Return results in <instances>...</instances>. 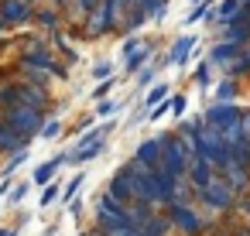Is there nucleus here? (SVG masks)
Listing matches in <instances>:
<instances>
[{"label": "nucleus", "mask_w": 250, "mask_h": 236, "mask_svg": "<svg viewBox=\"0 0 250 236\" xmlns=\"http://www.w3.org/2000/svg\"><path fill=\"white\" fill-rule=\"evenodd\" d=\"M195 157L199 161H206L212 171H223L233 157H229V151H226V140H223V134L216 130V127H199L195 130Z\"/></svg>", "instance_id": "1"}, {"label": "nucleus", "mask_w": 250, "mask_h": 236, "mask_svg": "<svg viewBox=\"0 0 250 236\" xmlns=\"http://www.w3.org/2000/svg\"><path fill=\"white\" fill-rule=\"evenodd\" d=\"M192 147H185V140L171 130V134H161V168L175 178H185L188 175V164H192Z\"/></svg>", "instance_id": "2"}, {"label": "nucleus", "mask_w": 250, "mask_h": 236, "mask_svg": "<svg viewBox=\"0 0 250 236\" xmlns=\"http://www.w3.org/2000/svg\"><path fill=\"white\" fill-rule=\"evenodd\" d=\"M199 209H209V212H226V209H233V202H236V192L229 188V181L216 171L199 192Z\"/></svg>", "instance_id": "3"}, {"label": "nucleus", "mask_w": 250, "mask_h": 236, "mask_svg": "<svg viewBox=\"0 0 250 236\" xmlns=\"http://www.w3.org/2000/svg\"><path fill=\"white\" fill-rule=\"evenodd\" d=\"M0 120L7 127H14L18 134H24L28 140H35L42 123H45V113L35 110V106H7V110H0Z\"/></svg>", "instance_id": "4"}, {"label": "nucleus", "mask_w": 250, "mask_h": 236, "mask_svg": "<svg viewBox=\"0 0 250 236\" xmlns=\"http://www.w3.org/2000/svg\"><path fill=\"white\" fill-rule=\"evenodd\" d=\"M168 222H171L178 233H185V236H199V233L206 229L202 209H195V205H188V202H182V205H168Z\"/></svg>", "instance_id": "5"}, {"label": "nucleus", "mask_w": 250, "mask_h": 236, "mask_svg": "<svg viewBox=\"0 0 250 236\" xmlns=\"http://www.w3.org/2000/svg\"><path fill=\"white\" fill-rule=\"evenodd\" d=\"M240 117H243V110H240V106H233V103H209V106H206V113H202L206 127H216L219 134H223V130H229V127H240Z\"/></svg>", "instance_id": "6"}, {"label": "nucleus", "mask_w": 250, "mask_h": 236, "mask_svg": "<svg viewBox=\"0 0 250 236\" xmlns=\"http://www.w3.org/2000/svg\"><path fill=\"white\" fill-rule=\"evenodd\" d=\"M93 216H96V226L100 229H110V226L124 222V205L117 198H110L106 192H100L96 202H93Z\"/></svg>", "instance_id": "7"}, {"label": "nucleus", "mask_w": 250, "mask_h": 236, "mask_svg": "<svg viewBox=\"0 0 250 236\" xmlns=\"http://www.w3.org/2000/svg\"><path fill=\"white\" fill-rule=\"evenodd\" d=\"M35 21V7L24 0H0V24L14 28V24H31Z\"/></svg>", "instance_id": "8"}, {"label": "nucleus", "mask_w": 250, "mask_h": 236, "mask_svg": "<svg viewBox=\"0 0 250 236\" xmlns=\"http://www.w3.org/2000/svg\"><path fill=\"white\" fill-rule=\"evenodd\" d=\"M110 188H106V195L110 198H117L120 205H130L134 202V178H130V171L127 168H117L113 175H110V181H106Z\"/></svg>", "instance_id": "9"}, {"label": "nucleus", "mask_w": 250, "mask_h": 236, "mask_svg": "<svg viewBox=\"0 0 250 236\" xmlns=\"http://www.w3.org/2000/svg\"><path fill=\"white\" fill-rule=\"evenodd\" d=\"M18 86H21V93H18V96H21V106H35V110H42V113L48 110V103H52V96H48V86L28 82V79H24V82H18Z\"/></svg>", "instance_id": "10"}, {"label": "nucleus", "mask_w": 250, "mask_h": 236, "mask_svg": "<svg viewBox=\"0 0 250 236\" xmlns=\"http://www.w3.org/2000/svg\"><path fill=\"white\" fill-rule=\"evenodd\" d=\"M24 147H31V140L0 120V154H14V151H24Z\"/></svg>", "instance_id": "11"}, {"label": "nucleus", "mask_w": 250, "mask_h": 236, "mask_svg": "<svg viewBox=\"0 0 250 236\" xmlns=\"http://www.w3.org/2000/svg\"><path fill=\"white\" fill-rule=\"evenodd\" d=\"M219 175H223V178H226V181H229V188H233V192H236V195H240V192H247V188H250V168H243V164H240V161H229V164H226V168H223V171H219Z\"/></svg>", "instance_id": "12"}, {"label": "nucleus", "mask_w": 250, "mask_h": 236, "mask_svg": "<svg viewBox=\"0 0 250 236\" xmlns=\"http://www.w3.org/2000/svg\"><path fill=\"white\" fill-rule=\"evenodd\" d=\"M236 55H240V48H236V45H229V41H216V45L209 48V59H206V62H209L212 69H219V72H223Z\"/></svg>", "instance_id": "13"}, {"label": "nucleus", "mask_w": 250, "mask_h": 236, "mask_svg": "<svg viewBox=\"0 0 250 236\" xmlns=\"http://www.w3.org/2000/svg\"><path fill=\"white\" fill-rule=\"evenodd\" d=\"M134 157H137V161H144V164H151V168H158V164H161V134H158V137L141 140V144H137V151H134Z\"/></svg>", "instance_id": "14"}, {"label": "nucleus", "mask_w": 250, "mask_h": 236, "mask_svg": "<svg viewBox=\"0 0 250 236\" xmlns=\"http://www.w3.org/2000/svg\"><path fill=\"white\" fill-rule=\"evenodd\" d=\"M212 175H216V171H212V168H209L206 161L192 157V164H188V175H185V181H188V188H192V192H199V188H202V185H206V181H209Z\"/></svg>", "instance_id": "15"}, {"label": "nucleus", "mask_w": 250, "mask_h": 236, "mask_svg": "<svg viewBox=\"0 0 250 236\" xmlns=\"http://www.w3.org/2000/svg\"><path fill=\"white\" fill-rule=\"evenodd\" d=\"M35 21H38L45 31H52V35L65 28V21H62V11H55L52 4H48V7H38V11H35Z\"/></svg>", "instance_id": "16"}, {"label": "nucleus", "mask_w": 250, "mask_h": 236, "mask_svg": "<svg viewBox=\"0 0 250 236\" xmlns=\"http://www.w3.org/2000/svg\"><path fill=\"white\" fill-rule=\"evenodd\" d=\"M223 41L243 48V45L250 41V21H233V24H226V28H223Z\"/></svg>", "instance_id": "17"}, {"label": "nucleus", "mask_w": 250, "mask_h": 236, "mask_svg": "<svg viewBox=\"0 0 250 236\" xmlns=\"http://www.w3.org/2000/svg\"><path fill=\"white\" fill-rule=\"evenodd\" d=\"M192 52H195V38H188V35H185V38H178V41L171 45V52H168V62H171V65H185Z\"/></svg>", "instance_id": "18"}, {"label": "nucleus", "mask_w": 250, "mask_h": 236, "mask_svg": "<svg viewBox=\"0 0 250 236\" xmlns=\"http://www.w3.org/2000/svg\"><path fill=\"white\" fill-rule=\"evenodd\" d=\"M62 164H65V154H59V157H52V161L38 164V168H35V178H31V181H35V185H48V181H52V178L59 175V168H62Z\"/></svg>", "instance_id": "19"}, {"label": "nucleus", "mask_w": 250, "mask_h": 236, "mask_svg": "<svg viewBox=\"0 0 250 236\" xmlns=\"http://www.w3.org/2000/svg\"><path fill=\"white\" fill-rule=\"evenodd\" d=\"M240 96V86H236V79H226V76H219V86H216V103H233Z\"/></svg>", "instance_id": "20"}, {"label": "nucleus", "mask_w": 250, "mask_h": 236, "mask_svg": "<svg viewBox=\"0 0 250 236\" xmlns=\"http://www.w3.org/2000/svg\"><path fill=\"white\" fill-rule=\"evenodd\" d=\"M161 99H168V82H158V86H151V93L144 96L141 110H144V113H151V110H154V106H158Z\"/></svg>", "instance_id": "21"}, {"label": "nucleus", "mask_w": 250, "mask_h": 236, "mask_svg": "<svg viewBox=\"0 0 250 236\" xmlns=\"http://www.w3.org/2000/svg\"><path fill=\"white\" fill-rule=\"evenodd\" d=\"M151 55H154V48H151V45L137 48V52H134V55L127 59V72H130V76H134V72H141V69L147 65V59H151Z\"/></svg>", "instance_id": "22"}, {"label": "nucleus", "mask_w": 250, "mask_h": 236, "mask_svg": "<svg viewBox=\"0 0 250 236\" xmlns=\"http://www.w3.org/2000/svg\"><path fill=\"white\" fill-rule=\"evenodd\" d=\"M130 4H137L147 18H165V11H168V0H130Z\"/></svg>", "instance_id": "23"}, {"label": "nucleus", "mask_w": 250, "mask_h": 236, "mask_svg": "<svg viewBox=\"0 0 250 236\" xmlns=\"http://www.w3.org/2000/svg\"><path fill=\"white\" fill-rule=\"evenodd\" d=\"M28 157H31V154H28V147H24V151H14V154L7 157V164L0 168V175H4V178H11V175H14V171H18V168H21Z\"/></svg>", "instance_id": "24"}, {"label": "nucleus", "mask_w": 250, "mask_h": 236, "mask_svg": "<svg viewBox=\"0 0 250 236\" xmlns=\"http://www.w3.org/2000/svg\"><path fill=\"white\" fill-rule=\"evenodd\" d=\"M83 185H86V171H79V175H76V178H72V181L65 185V192H62V198H65V202H72V198L79 195V188H83Z\"/></svg>", "instance_id": "25"}, {"label": "nucleus", "mask_w": 250, "mask_h": 236, "mask_svg": "<svg viewBox=\"0 0 250 236\" xmlns=\"http://www.w3.org/2000/svg\"><path fill=\"white\" fill-rule=\"evenodd\" d=\"M103 233H106V236H141V233H137V226H130L127 219H124V222H117V226H110V229H103Z\"/></svg>", "instance_id": "26"}, {"label": "nucleus", "mask_w": 250, "mask_h": 236, "mask_svg": "<svg viewBox=\"0 0 250 236\" xmlns=\"http://www.w3.org/2000/svg\"><path fill=\"white\" fill-rule=\"evenodd\" d=\"M195 82H199L202 89L212 82V65H209V62H199V65H195Z\"/></svg>", "instance_id": "27"}, {"label": "nucleus", "mask_w": 250, "mask_h": 236, "mask_svg": "<svg viewBox=\"0 0 250 236\" xmlns=\"http://www.w3.org/2000/svg\"><path fill=\"white\" fill-rule=\"evenodd\" d=\"M59 134H62L59 117H55V120H45V123H42V130H38V137H45V140H52V137H59Z\"/></svg>", "instance_id": "28"}, {"label": "nucleus", "mask_w": 250, "mask_h": 236, "mask_svg": "<svg viewBox=\"0 0 250 236\" xmlns=\"http://www.w3.org/2000/svg\"><path fill=\"white\" fill-rule=\"evenodd\" d=\"M206 14H212V4H209V0H206V4H199L195 11H188V18H185V24H195V21H202Z\"/></svg>", "instance_id": "29"}, {"label": "nucleus", "mask_w": 250, "mask_h": 236, "mask_svg": "<svg viewBox=\"0 0 250 236\" xmlns=\"http://www.w3.org/2000/svg\"><path fill=\"white\" fill-rule=\"evenodd\" d=\"M168 106H171V113H175V117H185V110H188V96H182V93H178V96H171V99H168Z\"/></svg>", "instance_id": "30"}, {"label": "nucleus", "mask_w": 250, "mask_h": 236, "mask_svg": "<svg viewBox=\"0 0 250 236\" xmlns=\"http://www.w3.org/2000/svg\"><path fill=\"white\" fill-rule=\"evenodd\" d=\"M28 188H31L28 181H18V188H11V195H7V198H11V205L24 202V198H28Z\"/></svg>", "instance_id": "31"}, {"label": "nucleus", "mask_w": 250, "mask_h": 236, "mask_svg": "<svg viewBox=\"0 0 250 236\" xmlns=\"http://www.w3.org/2000/svg\"><path fill=\"white\" fill-rule=\"evenodd\" d=\"M59 195H62V192H59V181H48V185H45V192H42V205H52Z\"/></svg>", "instance_id": "32"}, {"label": "nucleus", "mask_w": 250, "mask_h": 236, "mask_svg": "<svg viewBox=\"0 0 250 236\" xmlns=\"http://www.w3.org/2000/svg\"><path fill=\"white\" fill-rule=\"evenodd\" d=\"M117 110H120V103H117V99H100L96 117H110V113H117Z\"/></svg>", "instance_id": "33"}, {"label": "nucleus", "mask_w": 250, "mask_h": 236, "mask_svg": "<svg viewBox=\"0 0 250 236\" xmlns=\"http://www.w3.org/2000/svg\"><path fill=\"white\" fill-rule=\"evenodd\" d=\"M93 79H100V82H103V79H113V65H110V62H100V65L93 69Z\"/></svg>", "instance_id": "34"}, {"label": "nucleus", "mask_w": 250, "mask_h": 236, "mask_svg": "<svg viewBox=\"0 0 250 236\" xmlns=\"http://www.w3.org/2000/svg\"><path fill=\"white\" fill-rule=\"evenodd\" d=\"M113 86H117V79H103V82H100V86H96V93H93V96H96V99H106V96H110V89H113Z\"/></svg>", "instance_id": "35"}, {"label": "nucleus", "mask_w": 250, "mask_h": 236, "mask_svg": "<svg viewBox=\"0 0 250 236\" xmlns=\"http://www.w3.org/2000/svg\"><path fill=\"white\" fill-rule=\"evenodd\" d=\"M165 113H171V106H168V99H165V103H158V106H154V110L147 113V120H161Z\"/></svg>", "instance_id": "36"}, {"label": "nucleus", "mask_w": 250, "mask_h": 236, "mask_svg": "<svg viewBox=\"0 0 250 236\" xmlns=\"http://www.w3.org/2000/svg\"><path fill=\"white\" fill-rule=\"evenodd\" d=\"M240 134H243V140L250 144V110H243V117H240Z\"/></svg>", "instance_id": "37"}, {"label": "nucleus", "mask_w": 250, "mask_h": 236, "mask_svg": "<svg viewBox=\"0 0 250 236\" xmlns=\"http://www.w3.org/2000/svg\"><path fill=\"white\" fill-rule=\"evenodd\" d=\"M154 82V69H141L137 72V86H151Z\"/></svg>", "instance_id": "38"}, {"label": "nucleus", "mask_w": 250, "mask_h": 236, "mask_svg": "<svg viewBox=\"0 0 250 236\" xmlns=\"http://www.w3.org/2000/svg\"><path fill=\"white\" fill-rule=\"evenodd\" d=\"M137 48H144V45H141V41H137V38H130V41H127V45H124V55H127V59H130V55H134V52H137Z\"/></svg>", "instance_id": "39"}, {"label": "nucleus", "mask_w": 250, "mask_h": 236, "mask_svg": "<svg viewBox=\"0 0 250 236\" xmlns=\"http://www.w3.org/2000/svg\"><path fill=\"white\" fill-rule=\"evenodd\" d=\"M11 185H14L11 178H0V198H4V195H11Z\"/></svg>", "instance_id": "40"}, {"label": "nucleus", "mask_w": 250, "mask_h": 236, "mask_svg": "<svg viewBox=\"0 0 250 236\" xmlns=\"http://www.w3.org/2000/svg\"><path fill=\"white\" fill-rule=\"evenodd\" d=\"M48 4H52L55 11H65V7H69V0H48Z\"/></svg>", "instance_id": "41"}, {"label": "nucleus", "mask_w": 250, "mask_h": 236, "mask_svg": "<svg viewBox=\"0 0 250 236\" xmlns=\"http://www.w3.org/2000/svg\"><path fill=\"white\" fill-rule=\"evenodd\" d=\"M83 236H106V233H103V229L96 226V229H89V233H83Z\"/></svg>", "instance_id": "42"}, {"label": "nucleus", "mask_w": 250, "mask_h": 236, "mask_svg": "<svg viewBox=\"0 0 250 236\" xmlns=\"http://www.w3.org/2000/svg\"><path fill=\"white\" fill-rule=\"evenodd\" d=\"M0 236H18V229H0Z\"/></svg>", "instance_id": "43"}, {"label": "nucleus", "mask_w": 250, "mask_h": 236, "mask_svg": "<svg viewBox=\"0 0 250 236\" xmlns=\"http://www.w3.org/2000/svg\"><path fill=\"white\" fill-rule=\"evenodd\" d=\"M141 236H161V233H151V229H137Z\"/></svg>", "instance_id": "44"}, {"label": "nucleus", "mask_w": 250, "mask_h": 236, "mask_svg": "<svg viewBox=\"0 0 250 236\" xmlns=\"http://www.w3.org/2000/svg\"><path fill=\"white\" fill-rule=\"evenodd\" d=\"M24 4H31V7L38 11V7H42V0H24Z\"/></svg>", "instance_id": "45"}, {"label": "nucleus", "mask_w": 250, "mask_h": 236, "mask_svg": "<svg viewBox=\"0 0 250 236\" xmlns=\"http://www.w3.org/2000/svg\"><path fill=\"white\" fill-rule=\"evenodd\" d=\"M195 4H206V0H195Z\"/></svg>", "instance_id": "46"}, {"label": "nucleus", "mask_w": 250, "mask_h": 236, "mask_svg": "<svg viewBox=\"0 0 250 236\" xmlns=\"http://www.w3.org/2000/svg\"><path fill=\"white\" fill-rule=\"evenodd\" d=\"M247 4H250V0H247Z\"/></svg>", "instance_id": "47"}, {"label": "nucleus", "mask_w": 250, "mask_h": 236, "mask_svg": "<svg viewBox=\"0 0 250 236\" xmlns=\"http://www.w3.org/2000/svg\"><path fill=\"white\" fill-rule=\"evenodd\" d=\"M79 236H83V233H79Z\"/></svg>", "instance_id": "48"}]
</instances>
